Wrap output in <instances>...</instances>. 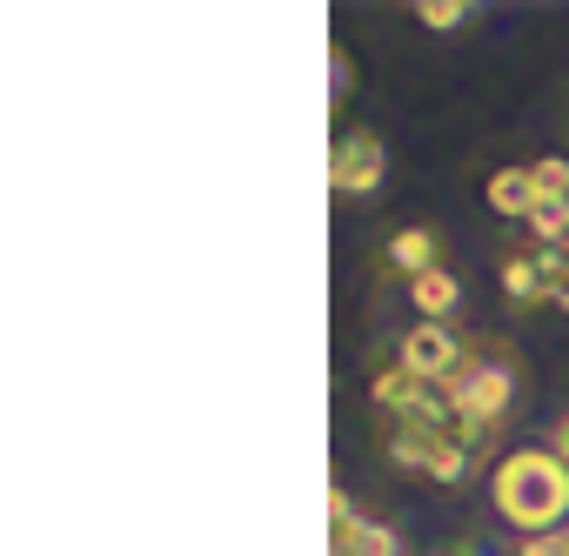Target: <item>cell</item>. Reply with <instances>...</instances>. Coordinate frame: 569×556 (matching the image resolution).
<instances>
[{"mask_svg":"<svg viewBox=\"0 0 569 556\" xmlns=\"http://www.w3.org/2000/svg\"><path fill=\"white\" fill-rule=\"evenodd\" d=\"M442 389H449V403H456L462 416H476V423H489V429H496V423L509 416L516 369H509L502 356H469V363H462V369H456Z\"/></svg>","mask_w":569,"mask_h":556,"instance_id":"7a4b0ae2","label":"cell"},{"mask_svg":"<svg viewBox=\"0 0 569 556\" xmlns=\"http://www.w3.org/2000/svg\"><path fill=\"white\" fill-rule=\"evenodd\" d=\"M496 516L522 536H549L569 529V463L556 449H509L489 476Z\"/></svg>","mask_w":569,"mask_h":556,"instance_id":"6da1fadb","label":"cell"},{"mask_svg":"<svg viewBox=\"0 0 569 556\" xmlns=\"http://www.w3.org/2000/svg\"><path fill=\"white\" fill-rule=\"evenodd\" d=\"M329 556H402V543H396V529H382V523H349V529H329Z\"/></svg>","mask_w":569,"mask_h":556,"instance_id":"9c48e42d","label":"cell"},{"mask_svg":"<svg viewBox=\"0 0 569 556\" xmlns=\"http://www.w3.org/2000/svg\"><path fill=\"white\" fill-rule=\"evenodd\" d=\"M542 275H549V302L569 309V241L562 248H542Z\"/></svg>","mask_w":569,"mask_h":556,"instance_id":"7c38bea8","label":"cell"},{"mask_svg":"<svg viewBox=\"0 0 569 556\" xmlns=\"http://www.w3.org/2000/svg\"><path fill=\"white\" fill-rule=\"evenodd\" d=\"M562 543H569V529H562Z\"/></svg>","mask_w":569,"mask_h":556,"instance_id":"ac0fdd59","label":"cell"},{"mask_svg":"<svg viewBox=\"0 0 569 556\" xmlns=\"http://www.w3.org/2000/svg\"><path fill=\"white\" fill-rule=\"evenodd\" d=\"M522 556H569V543H562V529H549V536H522Z\"/></svg>","mask_w":569,"mask_h":556,"instance_id":"2e32d148","label":"cell"},{"mask_svg":"<svg viewBox=\"0 0 569 556\" xmlns=\"http://www.w3.org/2000/svg\"><path fill=\"white\" fill-rule=\"evenodd\" d=\"M502 296H509L516 309H536V302H549L542 255H509V261H502Z\"/></svg>","mask_w":569,"mask_h":556,"instance_id":"ba28073f","label":"cell"},{"mask_svg":"<svg viewBox=\"0 0 569 556\" xmlns=\"http://www.w3.org/2000/svg\"><path fill=\"white\" fill-rule=\"evenodd\" d=\"M349 523H362L356 496H349V489H329V529H349Z\"/></svg>","mask_w":569,"mask_h":556,"instance_id":"5bb4252c","label":"cell"},{"mask_svg":"<svg viewBox=\"0 0 569 556\" xmlns=\"http://www.w3.org/2000/svg\"><path fill=\"white\" fill-rule=\"evenodd\" d=\"M389 268L409 275V282H416V275H429V268H442V261H436V235H429V228H402V235L389 241Z\"/></svg>","mask_w":569,"mask_h":556,"instance_id":"30bf717a","label":"cell"},{"mask_svg":"<svg viewBox=\"0 0 569 556\" xmlns=\"http://www.w3.org/2000/svg\"><path fill=\"white\" fill-rule=\"evenodd\" d=\"M476 8H469V0H416V21L422 28H436V34H449V28H462Z\"/></svg>","mask_w":569,"mask_h":556,"instance_id":"8fae6325","label":"cell"},{"mask_svg":"<svg viewBox=\"0 0 569 556\" xmlns=\"http://www.w3.org/2000/svg\"><path fill=\"white\" fill-rule=\"evenodd\" d=\"M549 449H556V456H562V463H569V416H562V423H556V436H549Z\"/></svg>","mask_w":569,"mask_h":556,"instance_id":"e0dca14e","label":"cell"},{"mask_svg":"<svg viewBox=\"0 0 569 556\" xmlns=\"http://www.w3.org/2000/svg\"><path fill=\"white\" fill-rule=\"evenodd\" d=\"M536 201H542V195H536V175H529V168H496V175H489V208H496L502 221H529Z\"/></svg>","mask_w":569,"mask_h":556,"instance_id":"8992f818","label":"cell"},{"mask_svg":"<svg viewBox=\"0 0 569 556\" xmlns=\"http://www.w3.org/2000/svg\"><path fill=\"white\" fill-rule=\"evenodd\" d=\"M329 88H336V101H342V95L356 88V68H349V54H342V48L329 54Z\"/></svg>","mask_w":569,"mask_h":556,"instance_id":"9a60e30c","label":"cell"},{"mask_svg":"<svg viewBox=\"0 0 569 556\" xmlns=\"http://www.w3.org/2000/svg\"><path fill=\"white\" fill-rule=\"evenodd\" d=\"M409 296H416L422 322H449V316L462 309V282H456L449 268H429V275H416V282H409Z\"/></svg>","mask_w":569,"mask_h":556,"instance_id":"52a82bcc","label":"cell"},{"mask_svg":"<svg viewBox=\"0 0 569 556\" xmlns=\"http://www.w3.org/2000/svg\"><path fill=\"white\" fill-rule=\"evenodd\" d=\"M529 175H536V195H556V201H569V161H562V155H542Z\"/></svg>","mask_w":569,"mask_h":556,"instance_id":"4fadbf2b","label":"cell"},{"mask_svg":"<svg viewBox=\"0 0 569 556\" xmlns=\"http://www.w3.org/2000/svg\"><path fill=\"white\" fill-rule=\"evenodd\" d=\"M436 389H442V383H422V376H416V369H402V363H389V369L369 383V396H376V409H382L389 423H396V416H416Z\"/></svg>","mask_w":569,"mask_h":556,"instance_id":"5b68a950","label":"cell"},{"mask_svg":"<svg viewBox=\"0 0 569 556\" xmlns=\"http://www.w3.org/2000/svg\"><path fill=\"white\" fill-rule=\"evenodd\" d=\"M382 168H389L382 141H376L369 128H349V135L336 141V155H329V188H336V195H376V188H382Z\"/></svg>","mask_w":569,"mask_h":556,"instance_id":"3957f363","label":"cell"},{"mask_svg":"<svg viewBox=\"0 0 569 556\" xmlns=\"http://www.w3.org/2000/svg\"><path fill=\"white\" fill-rule=\"evenodd\" d=\"M402 369H416L422 383H449L462 363H469V349H462V336L449 329V322H416L409 336H402V356H396Z\"/></svg>","mask_w":569,"mask_h":556,"instance_id":"277c9868","label":"cell"}]
</instances>
